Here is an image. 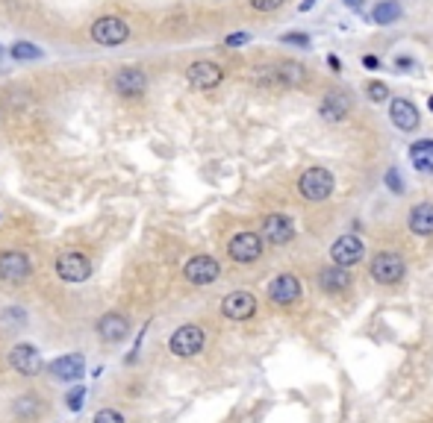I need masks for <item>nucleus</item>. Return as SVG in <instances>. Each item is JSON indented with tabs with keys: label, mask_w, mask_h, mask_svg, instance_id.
I'll return each instance as SVG.
<instances>
[{
	"label": "nucleus",
	"mask_w": 433,
	"mask_h": 423,
	"mask_svg": "<svg viewBox=\"0 0 433 423\" xmlns=\"http://www.w3.org/2000/svg\"><path fill=\"white\" fill-rule=\"evenodd\" d=\"M298 188H301V197L319 203V200H324V197H330V191H333V173L324 170V168H309V170L301 173Z\"/></svg>",
	"instance_id": "obj_1"
},
{
	"label": "nucleus",
	"mask_w": 433,
	"mask_h": 423,
	"mask_svg": "<svg viewBox=\"0 0 433 423\" xmlns=\"http://www.w3.org/2000/svg\"><path fill=\"white\" fill-rule=\"evenodd\" d=\"M369 270H372V277H374L380 285H395V282L404 280V270H407V267H404V259H401L398 253L383 250V253H377V256L372 259Z\"/></svg>",
	"instance_id": "obj_2"
},
{
	"label": "nucleus",
	"mask_w": 433,
	"mask_h": 423,
	"mask_svg": "<svg viewBox=\"0 0 433 423\" xmlns=\"http://www.w3.org/2000/svg\"><path fill=\"white\" fill-rule=\"evenodd\" d=\"M127 36H130V30L121 18H98L91 24V39L104 47L121 44V41H127Z\"/></svg>",
	"instance_id": "obj_3"
},
{
	"label": "nucleus",
	"mask_w": 433,
	"mask_h": 423,
	"mask_svg": "<svg viewBox=\"0 0 433 423\" xmlns=\"http://www.w3.org/2000/svg\"><path fill=\"white\" fill-rule=\"evenodd\" d=\"M227 253H230V259H236L239 265H251V262H257L259 253H262V238H259L257 233H239V235L230 238Z\"/></svg>",
	"instance_id": "obj_4"
},
{
	"label": "nucleus",
	"mask_w": 433,
	"mask_h": 423,
	"mask_svg": "<svg viewBox=\"0 0 433 423\" xmlns=\"http://www.w3.org/2000/svg\"><path fill=\"white\" fill-rule=\"evenodd\" d=\"M204 347V330L195 327V323H186V327H180L174 335H171V353L180 356V359H189L201 353Z\"/></svg>",
	"instance_id": "obj_5"
},
{
	"label": "nucleus",
	"mask_w": 433,
	"mask_h": 423,
	"mask_svg": "<svg viewBox=\"0 0 433 423\" xmlns=\"http://www.w3.org/2000/svg\"><path fill=\"white\" fill-rule=\"evenodd\" d=\"M363 256H366V247H363V241H359L357 235H342V238H336L333 247H330L333 265H342V267L357 265Z\"/></svg>",
	"instance_id": "obj_6"
},
{
	"label": "nucleus",
	"mask_w": 433,
	"mask_h": 423,
	"mask_svg": "<svg viewBox=\"0 0 433 423\" xmlns=\"http://www.w3.org/2000/svg\"><path fill=\"white\" fill-rule=\"evenodd\" d=\"M183 273H186V280H189L191 285H209V282L219 280L222 267H219V262H215L212 256H195V259L186 262Z\"/></svg>",
	"instance_id": "obj_7"
},
{
	"label": "nucleus",
	"mask_w": 433,
	"mask_h": 423,
	"mask_svg": "<svg viewBox=\"0 0 433 423\" xmlns=\"http://www.w3.org/2000/svg\"><path fill=\"white\" fill-rule=\"evenodd\" d=\"M56 273L65 282H86L91 273V262L83 253H62L56 259Z\"/></svg>",
	"instance_id": "obj_8"
},
{
	"label": "nucleus",
	"mask_w": 433,
	"mask_h": 423,
	"mask_svg": "<svg viewBox=\"0 0 433 423\" xmlns=\"http://www.w3.org/2000/svg\"><path fill=\"white\" fill-rule=\"evenodd\" d=\"M222 312L230 320H248L257 312V300H254V294H248V291H233L222 300Z\"/></svg>",
	"instance_id": "obj_9"
},
{
	"label": "nucleus",
	"mask_w": 433,
	"mask_h": 423,
	"mask_svg": "<svg viewBox=\"0 0 433 423\" xmlns=\"http://www.w3.org/2000/svg\"><path fill=\"white\" fill-rule=\"evenodd\" d=\"M30 277V259L24 253H0V280L4 282H24Z\"/></svg>",
	"instance_id": "obj_10"
},
{
	"label": "nucleus",
	"mask_w": 433,
	"mask_h": 423,
	"mask_svg": "<svg viewBox=\"0 0 433 423\" xmlns=\"http://www.w3.org/2000/svg\"><path fill=\"white\" fill-rule=\"evenodd\" d=\"M269 297H272L277 306H292L298 297H301V282H298V277H292V273H280V277H274V282L269 285Z\"/></svg>",
	"instance_id": "obj_11"
},
{
	"label": "nucleus",
	"mask_w": 433,
	"mask_h": 423,
	"mask_svg": "<svg viewBox=\"0 0 433 423\" xmlns=\"http://www.w3.org/2000/svg\"><path fill=\"white\" fill-rule=\"evenodd\" d=\"M9 362L18 373H24V377H36V373L41 370V353L36 350L33 344H18L12 347L9 353Z\"/></svg>",
	"instance_id": "obj_12"
},
{
	"label": "nucleus",
	"mask_w": 433,
	"mask_h": 423,
	"mask_svg": "<svg viewBox=\"0 0 433 423\" xmlns=\"http://www.w3.org/2000/svg\"><path fill=\"white\" fill-rule=\"evenodd\" d=\"M186 77H189V83L195 86V88H215V86L222 83L224 71L215 62H195V65H189Z\"/></svg>",
	"instance_id": "obj_13"
},
{
	"label": "nucleus",
	"mask_w": 433,
	"mask_h": 423,
	"mask_svg": "<svg viewBox=\"0 0 433 423\" xmlns=\"http://www.w3.org/2000/svg\"><path fill=\"white\" fill-rule=\"evenodd\" d=\"M262 235H266L269 244H289L295 235V227L286 215H269L262 220Z\"/></svg>",
	"instance_id": "obj_14"
},
{
	"label": "nucleus",
	"mask_w": 433,
	"mask_h": 423,
	"mask_svg": "<svg viewBox=\"0 0 433 423\" xmlns=\"http://www.w3.org/2000/svg\"><path fill=\"white\" fill-rule=\"evenodd\" d=\"M112 86H115L118 94H124V97H139V94H144V88H148V80H144V73L139 68H124V71H118Z\"/></svg>",
	"instance_id": "obj_15"
},
{
	"label": "nucleus",
	"mask_w": 433,
	"mask_h": 423,
	"mask_svg": "<svg viewBox=\"0 0 433 423\" xmlns=\"http://www.w3.org/2000/svg\"><path fill=\"white\" fill-rule=\"evenodd\" d=\"M389 118L398 130L404 133H413L419 127V109L410 103V101H404V97H398V101H392V109H389Z\"/></svg>",
	"instance_id": "obj_16"
},
{
	"label": "nucleus",
	"mask_w": 433,
	"mask_h": 423,
	"mask_svg": "<svg viewBox=\"0 0 433 423\" xmlns=\"http://www.w3.org/2000/svg\"><path fill=\"white\" fill-rule=\"evenodd\" d=\"M83 367H86V362H83V356H77V353L51 362V373H54L59 382H77V379L83 377Z\"/></svg>",
	"instance_id": "obj_17"
},
{
	"label": "nucleus",
	"mask_w": 433,
	"mask_h": 423,
	"mask_svg": "<svg viewBox=\"0 0 433 423\" xmlns=\"http://www.w3.org/2000/svg\"><path fill=\"white\" fill-rule=\"evenodd\" d=\"M319 112H322L324 121H342V118H348V112H351L348 94H342V91H327L324 101H322V106H319Z\"/></svg>",
	"instance_id": "obj_18"
},
{
	"label": "nucleus",
	"mask_w": 433,
	"mask_h": 423,
	"mask_svg": "<svg viewBox=\"0 0 433 423\" xmlns=\"http://www.w3.org/2000/svg\"><path fill=\"white\" fill-rule=\"evenodd\" d=\"M127 330H130V323H127V317L124 315H104L101 320H98V335L104 338V341H121L124 335H127Z\"/></svg>",
	"instance_id": "obj_19"
},
{
	"label": "nucleus",
	"mask_w": 433,
	"mask_h": 423,
	"mask_svg": "<svg viewBox=\"0 0 433 423\" xmlns=\"http://www.w3.org/2000/svg\"><path fill=\"white\" fill-rule=\"evenodd\" d=\"M319 282H322L324 291H345L348 282H351V277H348V270L342 265H330V267H324L319 273Z\"/></svg>",
	"instance_id": "obj_20"
},
{
	"label": "nucleus",
	"mask_w": 433,
	"mask_h": 423,
	"mask_svg": "<svg viewBox=\"0 0 433 423\" xmlns=\"http://www.w3.org/2000/svg\"><path fill=\"white\" fill-rule=\"evenodd\" d=\"M410 230L416 235H433V203H419L410 212Z\"/></svg>",
	"instance_id": "obj_21"
},
{
	"label": "nucleus",
	"mask_w": 433,
	"mask_h": 423,
	"mask_svg": "<svg viewBox=\"0 0 433 423\" xmlns=\"http://www.w3.org/2000/svg\"><path fill=\"white\" fill-rule=\"evenodd\" d=\"M410 159L419 170H433V141L424 138V141H416L410 147Z\"/></svg>",
	"instance_id": "obj_22"
},
{
	"label": "nucleus",
	"mask_w": 433,
	"mask_h": 423,
	"mask_svg": "<svg viewBox=\"0 0 433 423\" xmlns=\"http://www.w3.org/2000/svg\"><path fill=\"white\" fill-rule=\"evenodd\" d=\"M277 73H280V86H301L307 80V71L298 62H280Z\"/></svg>",
	"instance_id": "obj_23"
},
{
	"label": "nucleus",
	"mask_w": 433,
	"mask_h": 423,
	"mask_svg": "<svg viewBox=\"0 0 433 423\" xmlns=\"http://www.w3.org/2000/svg\"><path fill=\"white\" fill-rule=\"evenodd\" d=\"M372 18H374V24H395L398 18H401V6L395 4V0H380V4L374 6V12H372Z\"/></svg>",
	"instance_id": "obj_24"
},
{
	"label": "nucleus",
	"mask_w": 433,
	"mask_h": 423,
	"mask_svg": "<svg viewBox=\"0 0 433 423\" xmlns=\"http://www.w3.org/2000/svg\"><path fill=\"white\" fill-rule=\"evenodd\" d=\"M12 56H15L18 62H33V59H39V56H41V51H39L36 44H30V41H15Z\"/></svg>",
	"instance_id": "obj_25"
},
{
	"label": "nucleus",
	"mask_w": 433,
	"mask_h": 423,
	"mask_svg": "<svg viewBox=\"0 0 433 423\" xmlns=\"http://www.w3.org/2000/svg\"><path fill=\"white\" fill-rule=\"evenodd\" d=\"M83 397H86V388H83V385H77L74 391H71V394L65 397V406H68L71 412H80V409H83Z\"/></svg>",
	"instance_id": "obj_26"
},
{
	"label": "nucleus",
	"mask_w": 433,
	"mask_h": 423,
	"mask_svg": "<svg viewBox=\"0 0 433 423\" xmlns=\"http://www.w3.org/2000/svg\"><path fill=\"white\" fill-rule=\"evenodd\" d=\"M94 423H124V417L118 414L115 409H104V412L94 414Z\"/></svg>",
	"instance_id": "obj_27"
},
{
	"label": "nucleus",
	"mask_w": 433,
	"mask_h": 423,
	"mask_svg": "<svg viewBox=\"0 0 433 423\" xmlns=\"http://www.w3.org/2000/svg\"><path fill=\"white\" fill-rule=\"evenodd\" d=\"M283 44H298V47H307L309 44V36L307 33H283L280 36Z\"/></svg>",
	"instance_id": "obj_28"
},
{
	"label": "nucleus",
	"mask_w": 433,
	"mask_h": 423,
	"mask_svg": "<svg viewBox=\"0 0 433 423\" xmlns=\"http://www.w3.org/2000/svg\"><path fill=\"white\" fill-rule=\"evenodd\" d=\"M369 97L374 103H380V101H387V97H389V91H387L383 83H369Z\"/></svg>",
	"instance_id": "obj_29"
},
{
	"label": "nucleus",
	"mask_w": 433,
	"mask_h": 423,
	"mask_svg": "<svg viewBox=\"0 0 433 423\" xmlns=\"http://www.w3.org/2000/svg\"><path fill=\"white\" fill-rule=\"evenodd\" d=\"M280 4H283V0H251V6L257 12H274Z\"/></svg>",
	"instance_id": "obj_30"
},
{
	"label": "nucleus",
	"mask_w": 433,
	"mask_h": 423,
	"mask_svg": "<svg viewBox=\"0 0 433 423\" xmlns=\"http://www.w3.org/2000/svg\"><path fill=\"white\" fill-rule=\"evenodd\" d=\"M387 183H389V188H392L395 194H401V191H404V188H401V177H398V170H395V168H389V170H387Z\"/></svg>",
	"instance_id": "obj_31"
},
{
	"label": "nucleus",
	"mask_w": 433,
	"mask_h": 423,
	"mask_svg": "<svg viewBox=\"0 0 433 423\" xmlns=\"http://www.w3.org/2000/svg\"><path fill=\"white\" fill-rule=\"evenodd\" d=\"M248 41H251L248 33H233V36H227V44H230V47H236V44H248Z\"/></svg>",
	"instance_id": "obj_32"
},
{
	"label": "nucleus",
	"mask_w": 433,
	"mask_h": 423,
	"mask_svg": "<svg viewBox=\"0 0 433 423\" xmlns=\"http://www.w3.org/2000/svg\"><path fill=\"white\" fill-rule=\"evenodd\" d=\"M327 65H330L333 71H342V62H339V59H336V56H327Z\"/></svg>",
	"instance_id": "obj_33"
},
{
	"label": "nucleus",
	"mask_w": 433,
	"mask_h": 423,
	"mask_svg": "<svg viewBox=\"0 0 433 423\" xmlns=\"http://www.w3.org/2000/svg\"><path fill=\"white\" fill-rule=\"evenodd\" d=\"M345 4H348L351 9H359V6H363V4H366V0H345Z\"/></svg>",
	"instance_id": "obj_34"
},
{
	"label": "nucleus",
	"mask_w": 433,
	"mask_h": 423,
	"mask_svg": "<svg viewBox=\"0 0 433 423\" xmlns=\"http://www.w3.org/2000/svg\"><path fill=\"white\" fill-rule=\"evenodd\" d=\"M363 62H366V68H377V59H374V56H366Z\"/></svg>",
	"instance_id": "obj_35"
},
{
	"label": "nucleus",
	"mask_w": 433,
	"mask_h": 423,
	"mask_svg": "<svg viewBox=\"0 0 433 423\" xmlns=\"http://www.w3.org/2000/svg\"><path fill=\"white\" fill-rule=\"evenodd\" d=\"M410 65H413L410 59H404V56H398V68H410Z\"/></svg>",
	"instance_id": "obj_36"
},
{
	"label": "nucleus",
	"mask_w": 433,
	"mask_h": 423,
	"mask_svg": "<svg viewBox=\"0 0 433 423\" xmlns=\"http://www.w3.org/2000/svg\"><path fill=\"white\" fill-rule=\"evenodd\" d=\"M312 4H316V0H304V4H301V12H307V9L312 6Z\"/></svg>",
	"instance_id": "obj_37"
},
{
	"label": "nucleus",
	"mask_w": 433,
	"mask_h": 423,
	"mask_svg": "<svg viewBox=\"0 0 433 423\" xmlns=\"http://www.w3.org/2000/svg\"><path fill=\"white\" fill-rule=\"evenodd\" d=\"M430 112H433V94H430Z\"/></svg>",
	"instance_id": "obj_38"
}]
</instances>
